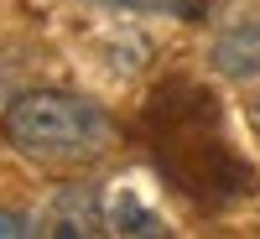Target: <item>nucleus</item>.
I'll return each instance as SVG.
<instances>
[{
  "label": "nucleus",
  "instance_id": "0eeeda50",
  "mask_svg": "<svg viewBox=\"0 0 260 239\" xmlns=\"http://www.w3.org/2000/svg\"><path fill=\"white\" fill-rule=\"evenodd\" d=\"M250 125H255V135H260V99L250 104Z\"/></svg>",
  "mask_w": 260,
  "mask_h": 239
},
{
  "label": "nucleus",
  "instance_id": "423d86ee",
  "mask_svg": "<svg viewBox=\"0 0 260 239\" xmlns=\"http://www.w3.org/2000/svg\"><path fill=\"white\" fill-rule=\"evenodd\" d=\"M26 234H42V224L16 208H0V239H26Z\"/></svg>",
  "mask_w": 260,
  "mask_h": 239
},
{
  "label": "nucleus",
  "instance_id": "f257e3e1",
  "mask_svg": "<svg viewBox=\"0 0 260 239\" xmlns=\"http://www.w3.org/2000/svg\"><path fill=\"white\" fill-rule=\"evenodd\" d=\"M0 141H6L16 156L42 161V166H78V161H94V156L110 151L115 120L83 94L26 89L0 115Z\"/></svg>",
  "mask_w": 260,
  "mask_h": 239
},
{
  "label": "nucleus",
  "instance_id": "20e7f679",
  "mask_svg": "<svg viewBox=\"0 0 260 239\" xmlns=\"http://www.w3.org/2000/svg\"><path fill=\"white\" fill-rule=\"evenodd\" d=\"M110 234H172L161 213H151L136 192H120V198H110Z\"/></svg>",
  "mask_w": 260,
  "mask_h": 239
},
{
  "label": "nucleus",
  "instance_id": "f03ea898",
  "mask_svg": "<svg viewBox=\"0 0 260 239\" xmlns=\"http://www.w3.org/2000/svg\"><path fill=\"white\" fill-rule=\"evenodd\" d=\"M42 234H110V198L89 182L62 187L42 219Z\"/></svg>",
  "mask_w": 260,
  "mask_h": 239
},
{
  "label": "nucleus",
  "instance_id": "7ed1b4c3",
  "mask_svg": "<svg viewBox=\"0 0 260 239\" xmlns=\"http://www.w3.org/2000/svg\"><path fill=\"white\" fill-rule=\"evenodd\" d=\"M213 73L229 78V83H250L260 78V21H240V26H229L213 37Z\"/></svg>",
  "mask_w": 260,
  "mask_h": 239
},
{
  "label": "nucleus",
  "instance_id": "39448f33",
  "mask_svg": "<svg viewBox=\"0 0 260 239\" xmlns=\"http://www.w3.org/2000/svg\"><path fill=\"white\" fill-rule=\"evenodd\" d=\"M104 6L141 11V16H172V21H187V26H198V21H208L213 0H104Z\"/></svg>",
  "mask_w": 260,
  "mask_h": 239
}]
</instances>
